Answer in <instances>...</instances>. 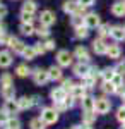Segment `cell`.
Returning <instances> with one entry per match:
<instances>
[{
    "label": "cell",
    "instance_id": "8d00e7d4",
    "mask_svg": "<svg viewBox=\"0 0 125 129\" xmlns=\"http://www.w3.org/2000/svg\"><path fill=\"white\" fill-rule=\"evenodd\" d=\"M116 119H118V122L125 124V105H122L120 109L116 110Z\"/></svg>",
    "mask_w": 125,
    "mask_h": 129
},
{
    "label": "cell",
    "instance_id": "7c38bea8",
    "mask_svg": "<svg viewBox=\"0 0 125 129\" xmlns=\"http://www.w3.org/2000/svg\"><path fill=\"white\" fill-rule=\"evenodd\" d=\"M111 14L116 16V17H123L125 16V2H122V0L115 2V4L111 5Z\"/></svg>",
    "mask_w": 125,
    "mask_h": 129
},
{
    "label": "cell",
    "instance_id": "e0dca14e",
    "mask_svg": "<svg viewBox=\"0 0 125 129\" xmlns=\"http://www.w3.org/2000/svg\"><path fill=\"white\" fill-rule=\"evenodd\" d=\"M74 57L79 59L81 62H87V60H89V52H87L84 47H77V48L74 50Z\"/></svg>",
    "mask_w": 125,
    "mask_h": 129
},
{
    "label": "cell",
    "instance_id": "f1b7e54d",
    "mask_svg": "<svg viewBox=\"0 0 125 129\" xmlns=\"http://www.w3.org/2000/svg\"><path fill=\"white\" fill-rule=\"evenodd\" d=\"M16 74H17L19 78H26V76L31 74V71H29V67L26 64H21V66H17V69H16Z\"/></svg>",
    "mask_w": 125,
    "mask_h": 129
},
{
    "label": "cell",
    "instance_id": "5b68a950",
    "mask_svg": "<svg viewBox=\"0 0 125 129\" xmlns=\"http://www.w3.org/2000/svg\"><path fill=\"white\" fill-rule=\"evenodd\" d=\"M57 62L60 67H69L72 64V55L69 53L67 50H60L57 53Z\"/></svg>",
    "mask_w": 125,
    "mask_h": 129
},
{
    "label": "cell",
    "instance_id": "ba28073f",
    "mask_svg": "<svg viewBox=\"0 0 125 129\" xmlns=\"http://www.w3.org/2000/svg\"><path fill=\"white\" fill-rule=\"evenodd\" d=\"M84 24H86L87 28L91 29V28H98L99 24H101V21H99V16L94 14V12H89L84 16Z\"/></svg>",
    "mask_w": 125,
    "mask_h": 129
},
{
    "label": "cell",
    "instance_id": "7402d4cb",
    "mask_svg": "<svg viewBox=\"0 0 125 129\" xmlns=\"http://www.w3.org/2000/svg\"><path fill=\"white\" fill-rule=\"evenodd\" d=\"M29 127L31 129H46V122L41 119V117H36V119H31Z\"/></svg>",
    "mask_w": 125,
    "mask_h": 129
},
{
    "label": "cell",
    "instance_id": "7bdbcfd3",
    "mask_svg": "<svg viewBox=\"0 0 125 129\" xmlns=\"http://www.w3.org/2000/svg\"><path fill=\"white\" fill-rule=\"evenodd\" d=\"M55 109L58 110V112H64V110H67V103H65V100L64 102H55Z\"/></svg>",
    "mask_w": 125,
    "mask_h": 129
},
{
    "label": "cell",
    "instance_id": "5bb4252c",
    "mask_svg": "<svg viewBox=\"0 0 125 129\" xmlns=\"http://www.w3.org/2000/svg\"><path fill=\"white\" fill-rule=\"evenodd\" d=\"M86 88L87 86H82V84H74V88L70 91V95L74 96L76 100H82L86 96Z\"/></svg>",
    "mask_w": 125,
    "mask_h": 129
},
{
    "label": "cell",
    "instance_id": "484cf974",
    "mask_svg": "<svg viewBox=\"0 0 125 129\" xmlns=\"http://www.w3.org/2000/svg\"><path fill=\"white\" fill-rule=\"evenodd\" d=\"M89 28H87L86 24H81V26H77L76 28V38H82V40H84V38H87V35H89Z\"/></svg>",
    "mask_w": 125,
    "mask_h": 129
},
{
    "label": "cell",
    "instance_id": "8992f818",
    "mask_svg": "<svg viewBox=\"0 0 125 129\" xmlns=\"http://www.w3.org/2000/svg\"><path fill=\"white\" fill-rule=\"evenodd\" d=\"M55 21H57V17H55V14L51 12V10H43L41 14H39V22L43 24V26H51V24H55Z\"/></svg>",
    "mask_w": 125,
    "mask_h": 129
},
{
    "label": "cell",
    "instance_id": "277c9868",
    "mask_svg": "<svg viewBox=\"0 0 125 129\" xmlns=\"http://www.w3.org/2000/svg\"><path fill=\"white\" fill-rule=\"evenodd\" d=\"M72 71H74V74H76L77 78H82V79H86L87 76L91 74V67L87 66V62H79V64H76Z\"/></svg>",
    "mask_w": 125,
    "mask_h": 129
},
{
    "label": "cell",
    "instance_id": "4dcf8cb0",
    "mask_svg": "<svg viewBox=\"0 0 125 129\" xmlns=\"http://www.w3.org/2000/svg\"><path fill=\"white\" fill-rule=\"evenodd\" d=\"M5 127L7 129H21V120L17 119V117H9Z\"/></svg>",
    "mask_w": 125,
    "mask_h": 129
},
{
    "label": "cell",
    "instance_id": "681fc988",
    "mask_svg": "<svg viewBox=\"0 0 125 129\" xmlns=\"http://www.w3.org/2000/svg\"><path fill=\"white\" fill-rule=\"evenodd\" d=\"M7 16V7H4V5H0V19H4Z\"/></svg>",
    "mask_w": 125,
    "mask_h": 129
},
{
    "label": "cell",
    "instance_id": "ffe728a7",
    "mask_svg": "<svg viewBox=\"0 0 125 129\" xmlns=\"http://www.w3.org/2000/svg\"><path fill=\"white\" fill-rule=\"evenodd\" d=\"M21 33L22 35H26V36H31V35H34L36 29H34V26H33V22H21Z\"/></svg>",
    "mask_w": 125,
    "mask_h": 129
},
{
    "label": "cell",
    "instance_id": "d590c367",
    "mask_svg": "<svg viewBox=\"0 0 125 129\" xmlns=\"http://www.w3.org/2000/svg\"><path fill=\"white\" fill-rule=\"evenodd\" d=\"M34 50H36L38 55H45V53H46V47H45V43H41V41L34 43Z\"/></svg>",
    "mask_w": 125,
    "mask_h": 129
},
{
    "label": "cell",
    "instance_id": "836d02e7",
    "mask_svg": "<svg viewBox=\"0 0 125 129\" xmlns=\"http://www.w3.org/2000/svg\"><path fill=\"white\" fill-rule=\"evenodd\" d=\"M36 35H38L39 38H48L50 36V31H48V26H39L38 29H36Z\"/></svg>",
    "mask_w": 125,
    "mask_h": 129
},
{
    "label": "cell",
    "instance_id": "816d5d0a",
    "mask_svg": "<svg viewBox=\"0 0 125 129\" xmlns=\"http://www.w3.org/2000/svg\"><path fill=\"white\" fill-rule=\"evenodd\" d=\"M70 129H82V126H72Z\"/></svg>",
    "mask_w": 125,
    "mask_h": 129
},
{
    "label": "cell",
    "instance_id": "4316f807",
    "mask_svg": "<svg viewBox=\"0 0 125 129\" xmlns=\"http://www.w3.org/2000/svg\"><path fill=\"white\" fill-rule=\"evenodd\" d=\"M94 100H96V98L84 96V98L81 100V102H82V109H84V110H94Z\"/></svg>",
    "mask_w": 125,
    "mask_h": 129
},
{
    "label": "cell",
    "instance_id": "9a60e30c",
    "mask_svg": "<svg viewBox=\"0 0 125 129\" xmlns=\"http://www.w3.org/2000/svg\"><path fill=\"white\" fill-rule=\"evenodd\" d=\"M10 64H12V53H10L9 50H2L0 52V67H9Z\"/></svg>",
    "mask_w": 125,
    "mask_h": 129
},
{
    "label": "cell",
    "instance_id": "ac0fdd59",
    "mask_svg": "<svg viewBox=\"0 0 125 129\" xmlns=\"http://www.w3.org/2000/svg\"><path fill=\"white\" fill-rule=\"evenodd\" d=\"M2 96H4V100H14V96H16V88L12 84L2 86Z\"/></svg>",
    "mask_w": 125,
    "mask_h": 129
},
{
    "label": "cell",
    "instance_id": "74e56055",
    "mask_svg": "<svg viewBox=\"0 0 125 129\" xmlns=\"http://www.w3.org/2000/svg\"><path fill=\"white\" fill-rule=\"evenodd\" d=\"M111 83H113L115 86H123V74H118V72H116L115 76H113V79H111Z\"/></svg>",
    "mask_w": 125,
    "mask_h": 129
},
{
    "label": "cell",
    "instance_id": "f5cc1de1",
    "mask_svg": "<svg viewBox=\"0 0 125 129\" xmlns=\"http://www.w3.org/2000/svg\"><path fill=\"white\" fill-rule=\"evenodd\" d=\"M122 103H123V105H125V95H123V96H122Z\"/></svg>",
    "mask_w": 125,
    "mask_h": 129
},
{
    "label": "cell",
    "instance_id": "2e32d148",
    "mask_svg": "<svg viewBox=\"0 0 125 129\" xmlns=\"http://www.w3.org/2000/svg\"><path fill=\"white\" fill-rule=\"evenodd\" d=\"M4 109H5V112H9L10 115L17 114V112L21 110V109H19V103H17V100H5Z\"/></svg>",
    "mask_w": 125,
    "mask_h": 129
},
{
    "label": "cell",
    "instance_id": "7dc6e473",
    "mask_svg": "<svg viewBox=\"0 0 125 129\" xmlns=\"http://www.w3.org/2000/svg\"><path fill=\"white\" fill-rule=\"evenodd\" d=\"M74 96H72V95H70V96H67V98H65V103H67V107L69 109H70V107H74Z\"/></svg>",
    "mask_w": 125,
    "mask_h": 129
},
{
    "label": "cell",
    "instance_id": "bcb514c9",
    "mask_svg": "<svg viewBox=\"0 0 125 129\" xmlns=\"http://www.w3.org/2000/svg\"><path fill=\"white\" fill-rule=\"evenodd\" d=\"M45 47H46V50H53L55 48V41L53 40H46L45 41Z\"/></svg>",
    "mask_w": 125,
    "mask_h": 129
},
{
    "label": "cell",
    "instance_id": "d6986e66",
    "mask_svg": "<svg viewBox=\"0 0 125 129\" xmlns=\"http://www.w3.org/2000/svg\"><path fill=\"white\" fill-rule=\"evenodd\" d=\"M120 53H122V50H120L118 45H108L106 55H108L110 59H120Z\"/></svg>",
    "mask_w": 125,
    "mask_h": 129
},
{
    "label": "cell",
    "instance_id": "db71d44e",
    "mask_svg": "<svg viewBox=\"0 0 125 129\" xmlns=\"http://www.w3.org/2000/svg\"><path fill=\"white\" fill-rule=\"evenodd\" d=\"M122 129H125V124H122Z\"/></svg>",
    "mask_w": 125,
    "mask_h": 129
},
{
    "label": "cell",
    "instance_id": "f546056e",
    "mask_svg": "<svg viewBox=\"0 0 125 129\" xmlns=\"http://www.w3.org/2000/svg\"><path fill=\"white\" fill-rule=\"evenodd\" d=\"M110 29H111V28H110L108 24H99V26L96 28L98 36H99V38H105V36H108V35H110Z\"/></svg>",
    "mask_w": 125,
    "mask_h": 129
},
{
    "label": "cell",
    "instance_id": "603a6c76",
    "mask_svg": "<svg viewBox=\"0 0 125 129\" xmlns=\"http://www.w3.org/2000/svg\"><path fill=\"white\" fill-rule=\"evenodd\" d=\"M22 12L34 14V12H36V2H34V0H26V2L22 4Z\"/></svg>",
    "mask_w": 125,
    "mask_h": 129
},
{
    "label": "cell",
    "instance_id": "3957f363",
    "mask_svg": "<svg viewBox=\"0 0 125 129\" xmlns=\"http://www.w3.org/2000/svg\"><path fill=\"white\" fill-rule=\"evenodd\" d=\"M33 81L36 83V84H39V86H43L46 81H50V76H48V71L41 69V67H38V69H34L33 72Z\"/></svg>",
    "mask_w": 125,
    "mask_h": 129
},
{
    "label": "cell",
    "instance_id": "8fae6325",
    "mask_svg": "<svg viewBox=\"0 0 125 129\" xmlns=\"http://www.w3.org/2000/svg\"><path fill=\"white\" fill-rule=\"evenodd\" d=\"M79 2H76V0H65L64 2V5H62V9H64V12L65 14H76L77 9H79Z\"/></svg>",
    "mask_w": 125,
    "mask_h": 129
},
{
    "label": "cell",
    "instance_id": "c3c4849f",
    "mask_svg": "<svg viewBox=\"0 0 125 129\" xmlns=\"http://www.w3.org/2000/svg\"><path fill=\"white\" fill-rule=\"evenodd\" d=\"M115 93H116V95H120V96H123V95H125V84H123V86H116Z\"/></svg>",
    "mask_w": 125,
    "mask_h": 129
},
{
    "label": "cell",
    "instance_id": "e575fe53",
    "mask_svg": "<svg viewBox=\"0 0 125 129\" xmlns=\"http://www.w3.org/2000/svg\"><path fill=\"white\" fill-rule=\"evenodd\" d=\"M12 84V76L10 74H2V78H0V86H9Z\"/></svg>",
    "mask_w": 125,
    "mask_h": 129
},
{
    "label": "cell",
    "instance_id": "ab89813d",
    "mask_svg": "<svg viewBox=\"0 0 125 129\" xmlns=\"http://www.w3.org/2000/svg\"><path fill=\"white\" fill-rule=\"evenodd\" d=\"M81 24H84V17H81V16H72V26L77 28V26H81Z\"/></svg>",
    "mask_w": 125,
    "mask_h": 129
},
{
    "label": "cell",
    "instance_id": "30bf717a",
    "mask_svg": "<svg viewBox=\"0 0 125 129\" xmlns=\"http://www.w3.org/2000/svg\"><path fill=\"white\" fill-rule=\"evenodd\" d=\"M110 36L115 41H123L125 40V28H122V26H113L110 29Z\"/></svg>",
    "mask_w": 125,
    "mask_h": 129
},
{
    "label": "cell",
    "instance_id": "60d3db41",
    "mask_svg": "<svg viewBox=\"0 0 125 129\" xmlns=\"http://www.w3.org/2000/svg\"><path fill=\"white\" fill-rule=\"evenodd\" d=\"M62 88L65 89L67 93H70V91H72V88H74V83H72L70 79H65V81H62Z\"/></svg>",
    "mask_w": 125,
    "mask_h": 129
},
{
    "label": "cell",
    "instance_id": "ee69618b",
    "mask_svg": "<svg viewBox=\"0 0 125 129\" xmlns=\"http://www.w3.org/2000/svg\"><path fill=\"white\" fill-rule=\"evenodd\" d=\"M115 71L118 72V74H125V62H122V64H118L115 67Z\"/></svg>",
    "mask_w": 125,
    "mask_h": 129
},
{
    "label": "cell",
    "instance_id": "83f0119b",
    "mask_svg": "<svg viewBox=\"0 0 125 129\" xmlns=\"http://www.w3.org/2000/svg\"><path fill=\"white\" fill-rule=\"evenodd\" d=\"M36 55H38V53H36L34 47H26V48H24V52H22V57H24L26 60H33Z\"/></svg>",
    "mask_w": 125,
    "mask_h": 129
},
{
    "label": "cell",
    "instance_id": "cb8c5ba5",
    "mask_svg": "<svg viewBox=\"0 0 125 129\" xmlns=\"http://www.w3.org/2000/svg\"><path fill=\"white\" fill-rule=\"evenodd\" d=\"M94 119H96L94 110H84V114H82V122L84 124H93Z\"/></svg>",
    "mask_w": 125,
    "mask_h": 129
},
{
    "label": "cell",
    "instance_id": "f907efd6",
    "mask_svg": "<svg viewBox=\"0 0 125 129\" xmlns=\"http://www.w3.org/2000/svg\"><path fill=\"white\" fill-rule=\"evenodd\" d=\"M0 33H5V26H4L2 22H0Z\"/></svg>",
    "mask_w": 125,
    "mask_h": 129
},
{
    "label": "cell",
    "instance_id": "f35d334b",
    "mask_svg": "<svg viewBox=\"0 0 125 129\" xmlns=\"http://www.w3.org/2000/svg\"><path fill=\"white\" fill-rule=\"evenodd\" d=\"M9 117H10V114H9V112H5V109L0 110V126H2V124H7Z\"/></svg>",
    "mask_w": 125,
    "mask_h": 129
},
{
    "label": "cell",
    "instance_id": "52a82bcc",
    "mask_svg": "<svg viewBox=\"0 0 125 129\" xmlns=\"http://www.w3.org/2000/svg\"><path fill=\"white\" fill-rule=\"evenodd\" d=\"M7 47H9V48H12L16 53H21V55H22V52H24V48H26V45H24L21 40H17L16 36H10V38H9Z\"/></svg>",
    "mask_w": 125,
    "mask_h": 129
},
{
    "label": "cell",
    "instance_id": "d4e9b609",
    "mask_svg": "<svg viewBox=\"0 0 125 129\" xmlns=\"http://www.w3.org/2000/svg\"><path fill=\"white\" fill-rule=\"evenodd\" d=\"M17 103H19V109L21 110H28L33 107V98H28V96H22V98L17 100Z\"/></svg>",
    "mask_w": 125,
    "mask_h": 129
},
{
    "label": "cell",
    "instance_id": "d6a6232c",
    "mask_svg": "<svg viewBox=\"0 0 125 129\" xmlns=\"http://www.w3.org/2000/svg\"><path fill=\"white\" fill-rule=\"evenodd\" d=\"M101 88H103V91H105V93H110V95H113V93H115V89H116V86L113 84V83H111V81H105Z\"/></svg>",
    "mask_w": 125,
    "mask_h": 129
},
{
    "label": "cell",
    "instance_id": "f6af8a7d",
    "mask_svg": "<svg viewBox=\"0 0 125 129\" xmlns=\"http://www.w3.org/2000/svg\"><path fill=\"white\" fill-rule=\"evenodd\" d=\"M81 5H84V7H91L93 4H94V0H77Z\"/></svg>",
    "mask_w": 125,
    "mask_h": 129
},
{
    "label": "cell",
    "instance_id": "4fadbf2b",
    "mask_svg": "<svg viewBox=\"0 0 125 129\" xmlns=\"http://www.w3.org/2000/svg\"><path fill=\"white\" fill-rule=\"evenodd\" d=\"M93 50L96 52L98 55H103V53H106V50H108V45L103 41V38H98V40L93 41Z\"/></svg>",
    "mask_w": 125,
    "mask_h": 129
},
{
    "label": "cell",
    "instance_id": "b9f144b4",
    "mask_svg": "<svg viewBox=\"0 0 125 129\" xmlns=\"http://www.w3.org/2000/svg\"><path fill=\"white\" fill-rule=\"evenodd\" d=\"M21 21H22V22H33V14L21 12Z\"/></svg>",
    "mask_w": 125,
    "mask_h": 129
},
{
    "label": "cell",
    "instance_id": "1f68e13d",
    "mask_svg": "<svg viewBox=\"0 0 125 129\" xmlns=\"http://www.w3.org/2000/svg\"><path fill=\"white\" fill-rule=\"evenodd\" d=\"M115 74H116V71H115V69H111V67H106V69H103V72H101V78H103L105 81H111Z\"/></svg>",
    "mask_w": 125,
    "mask_h": 129
},
{
    "label": "cell",
    "instance_id": "44dd1931",
    "mask_svg": "<svg viewBox=\"0 0 125 129\" xmlns=\"http://www.w3.org/2000/svg\"><path fill=\"white\" fill-rule=\"evenodd\" d=\"M48 76L51 81H60L62 79V69L60 67H55V66H51L48 69Z\"/></svg>",
    "mask_w": 125,
    "mask_h": 129
},
{
    "label": "cell",
    "instance_id": "7a4b0ae2",
    "mask_svg": "<svg viewBox=\"0 0 125 129\" xmlns=\"http://www.w3.org/2000/svg\"><path fill=\"white\" fill-rule=\"evenodd\" d=\"M111 109V102L105 96H101V98H96L94 100V112L96 114H108Z\"/></svg>",
    "mask_w": 125,
    "mask_h": 129
},
{
    "label": "cell",
    "instance_id": "6da1fadb",
    "mask_svg": "<svg viewBox=\"0 0 125 129\" xmlns=\"http://www.w3.org/2000/svg\"><path fill=\"white\" fill-rule=\"evenodd\" d=\"M41 119L46 124H55L58 120V110L55 107H45L41 110Z\"/></svg>",
    "mask_w": 125,
    "mask_h": 129
},
{
    "label": "cell",
    "instance_id": "9c48e42d",
    "mask_svg": "<svg viewBox=\"0 0 125 129\" xmlns=\"http://www.w3.org/2000/svg\"><path fill=\"white\" fill-rule=\"evenodd\" d=\"M50 98L53 100V103L55 102H64V100L67 98V91L62 88H55V89H51V93H50Z\"/></svg>",
    "mask_w": 125,
    "mask_h": 129
},
{
    "label": "cell",
    "instance_id": "11a10c76",
    "mask_svg": "<svg viewBox=\"0 0 125 129\" xmlns=\"http://www.w3.org/2000/svg\"><path fill=\"white\" fill-rule=\"evenodd\" d=\"M5 129H7V127H5Z\"/></svg>",
    "mask_w": 125,
    "mask_h": 129
}]
</instances>
